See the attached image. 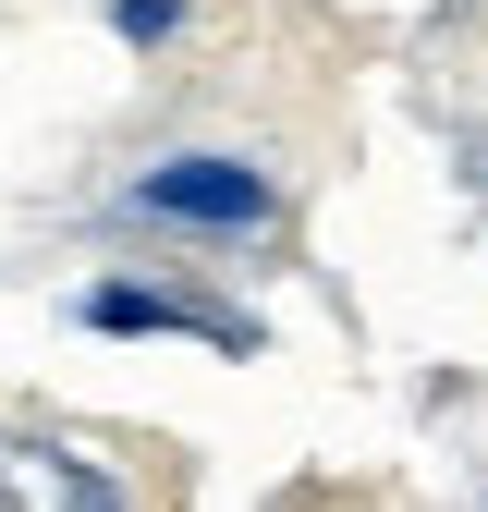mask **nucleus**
Segmentation results:
<instances>
[{"instance_id": "obj_1", "label": "nucleus", "mask_w": 488, "mask_h": 512, "mask_svg": "<svg viewBox=\"0 0 488 512\" xmlns=\"http://www.w3.org/2000/svg\"><path fill=\"white\" fill-rule=\"evenodd\" d=\"M135 208L147 220H171V232H257L269 208H281V183L257 171V159H232V147H183V159H147L135 171Z\"/></svg>"}, {"instance_id": "obj_2", "label": "nucleus", "mask_w": 488, "mask_h": 512, "mask_svg": "<svg viewBox=\"0 0 488 512\" xmlns=\"http://www.w3.org/2000/svg\"><path fill=\"white\" fill-rule=\"evenodd\" d=\"M86 330H110V342H208V354H269V330L244 305H208V293H171V281H98L86 293Z\"/></svg>"}, {"instance_id": "obj_3", "label": "nucleus", "mask_w": 488, "mask_h": 512, "mask_svg": "<svg viewBox=\"0 0 488 512\" xmlns=\"http://www.w3.org/2000/svg\"><path fill=\"white\" fill-rule=\"evenodd\" d=\"M0 512H135V500H122V476H98V464H74V452H49V476L13 488Z\"/></svg>"}, {"instance_id": "obj_4", "label": "nucleus", "mask_w": 488, "mask_h": 512, "mask_svg": "<svg viewBox=\"0 0 488 512\" xmlns=\"http://www.w3.org/2000/svg\"><path fill=\"white\" fill-rule=\"evenodd\" d=\"M110 25H122V37H135V49H159V37L183 25V0H110Z\"/></svg>"}, {"instance_id": "obj_5", "label": "nucleus", "mask_w": 488, "mask_h": 512, "mask_svg": "<svg viewBox=\"0 0 488 512\" xmlns=\"http://www.w3.org/2000/svg\"><path fill=\"white\" fill-rule=\"evenodd\" d=\"M0 500H13V476H0Z\"/></svg>"}]
</instances>
